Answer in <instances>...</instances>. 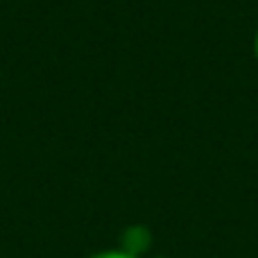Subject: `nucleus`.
Instances as JSON below:
<instances>
[{
    "mask_svg": "<svg viewBox=\"0 0 258 258\" xmlns=\"http://www.w3.org/2000/svg\"><path fill=\"white\" fill-rule=\"evenodd\" d=\"M152 247V231L145 224H132L120 233V249L127 254L143 258Z\"/></svg>",
    "mask_w": 258,
    "mask_h": 258,
    "instance_id": "obj_1",
    "label": "nucleus"
},
{
    "mask_svg": "<svg viewBox=\"0 0 258 258\" xmlns=\"http://www.w3.org/2000/svg\"><path fill=\"white\" fill-rule=\"evenodd\" d=\"M89 258H136V256L127 254V251H122L120 247H118V249H104V251H95V254H91Z\"/></svg>",
    "mask_w": 258,
    "mask_h": 258,
    "instance_id": "obj_2",
    "label": "nucleus"
},
{
    "mask_svg": "<svg viewBox=\"0 0 258 258\" xmlns=\"http://www.w3.org/2000/svg\"><path fill=\"white\" fill-rule=\"evenodd\" d=\"M254 54H256V59H258V32H256V39H254Z\"/></svg>",
    "mask_w": 258,
    "mask_h": 258,
    "instance_id": "obj_3",
    "label": "nucleus"
},
{
    "mask_svg": "<svg viewBox=\"0 0 258 258\" xmlns=\"http://www.w3.org/2000/svg\"><path fill=\"white\" fill-rule=\"evenodd\" d=\"M156 258H163V256H156Z\"/></svg>",
    "mask_w": 258,
    "mask_h": 258,
    "instance_id": "obj_4",
    "label": "nucleus"
}]
</instances>
